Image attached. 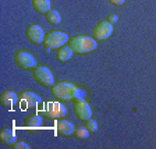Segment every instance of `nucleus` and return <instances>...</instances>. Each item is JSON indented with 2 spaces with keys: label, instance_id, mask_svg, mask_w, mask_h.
I'll return each instance as SVG.
<instances>
[{
  "label": "nucleus",
  "instance_id": "21",
  "mask_svg": "<svg viewBox=\"0 0 156 149\" xmlns=\"http://www.w3.org/2000/svg\"><path fill=\"white\" fill-rule=\"evenodd\" d=\"M107 2L114 4V6H123V4L126 3V0H107Z\"/></svg>",
  "mask_w": 156,
  "mask_h": 149
},
{
  "label": "nucleus",
  "instance_id": "17",
  "mask_svg": "<svg viewBox=\"0 0 156 149\" xmlns=\"http://www.w3.org/2000/svg\"><path fill=\"white\" fill-rule=\"evenodd\" d=\"M46 20L52 25H58V24L62 23V16H60V13H58L57 10H50L49 13H46Z\"/></svg>",
  "mask_w": 156,
  "mask_h": 149
},
{
  "label": "nucleus",
  "instance_id": "6",
  "mask_svg": "<svg viewBox=\"0 0 156 149\" xmlns=\"http://www.w3.org/2000/svg\"><path fill=\"white\" fill-rule=\"evenodd\" d=\"M14 62L23 70H34L35 67H38V62L36 57L32 53L27 52V50H18L14 56Z\"/></svg>",
  "mask_w": 156,
  "mask_h": 149
},
{
  "label": "nucleus",
  "instance_id": "22",
  "mask_svg": "<svg viewBox=\"0 0 156 149\" xmlns=\"http://www.w3.org/2000/svg\"><path fill=\"white\" fill-rule=\"evenodd\" d=\"M117 21H119V17H117L116 14H112V16L109 17V23L114 24V23H117Z\"/></svg>",
  "mask_w": 156,
  "mask_h": 149
},
{
  "label": "nucleus",
  "instance_id": "18",
  "mask_svg": "<svg viewBox=\"0 0 156 149\" xmlns=\"http://www.w3.org/2000/svg\"><path fill=\"white\" fill-rule=\"evenodd\" d=\"M89 135H91V131L88 130L87 127H78L74 131V137L77 140H87Z\"/></svg>",
  "mask_w": 156,
  "mask_h": 149
},
{
  "label": "nucleus",
  "instance_id": "3",
  "mask_svg": "<svg viewBox=\"0 0 156 149\" xmlns=\"http://www.w3.org/2000/svg\"><path fill=\"white\" fill-rule=\"evenodd\" d=\"M66 113H67V109L62 102H46L43 103V107L41 110V114L46 116L48 119H53V120H58L64 117Z\"/></svg>",
  "mask_w": 156,
  "mask_h": 149
},
{
  "label": "nucleus",
  "instance_id": "15",
  "mask_svg": "<svg viewBox=\"0 0 156 149\" xmlns=\"http://www.w3.org/2000/svg\"><path fill=\"white\" fill-rule=\"evenodd\" d=\"M74 56V50H73V48L70 45H64L63 48H60L57 50V60L58 62H62V63H66L68 62L70 59Z\"/></svg>",
  "mask_w": 156,
  "mask_h": 149
},
{
  "label": "nucleus",
  "instance_id": "5",
  "mask_svg": "<svg viewBox=\"0 0 156 149\" xmlns=\"http://www.w3.org/2000/svg\"><path fill=\"white\" fill-rule=\"evenodd\" d=\"M68 42V35L62 31H50L45 36V48L48 49H60Z\"/></svg>",
  "mask_w": 156,
  "mask_h": 149
},
{
  "label": "nucleus",
  "instance_id": "9",
  "mask_svg": "<svg viewBox=\"0 0 156 149\" xmlns=\"http://www.w3.org/2000/svg\"><path fill=\"white\" fill-rule=\"evenodd\" d=\"M113 35V24L109 21H101L94 29V38L96 41H106Z\"/></svg>",
  "mask_w": 156,
  "mask_h": 149
},
{
  "label": "nucleus",
  "instance_id": "16",
  "mask_svg": "<svg viewBox=\"0 0 156 149\" xmlns=\"http://www.w3.org/2000/svg\"><path fill=\"white\" fill-rule=\"evenodd\" d=\"M42 117L39 116V114H32V116H29L25 121V126L31 130H39L41 127H42Z\"/></svg>",
  "mask_w": 156,
  "mask_h": 149
},
{
  "label": "nucleus",
  "instance_id": "8",
  "mask_svg": "<svg viewBox=\"0 0 156 149\" xmlns=\"http://www.w3.org/2000/svg\"><path fill=\"white\" fill-rule=\"evenodd\" d=\"M74 112L77 119H80L82 121L92 119V109L89 106V103L87 101H84V99H80V98L74 99Z\"/></svg>",
  "mask_w": 156,
  "mask_h": 149
},
{
  "label": "nucleus",
  "instance_id": "1",
  "mask_svg": "<svg viewBox=\"0 0 156 149\" xmlns=\"http://www.w3.org/2000/svg\"><path fill=\"white\" fill-rule=\"evenodd\" d=\"M78 89L74 84L71 82H66V81H62V82H57L52 87V95L55 99L57 101H62V102H68V101H74L77 98Z\"/></svg>",
  "mask_w": 156,
  "mask_h": 149
},
{
  "label": "nucleus",
  "instance_id": "19",
  "mask_svg": "<svg viewBox=\"0 0 156 149\" xmlns=\"http://www.w3.org/2000/svg\"><path fill=\"white\" fill-rule=\"evenodd\" d=\"M87 128L91 131V134L96 133L98 131V123L94 120V119H89V120H87Z\"/></svg>",
  "mask_w": 156,
  "mask_h": 149
},
{
  "label": "nucleus",
  "instance_id": "12",
  "mask_svg": "<svg viewBox=\"0 0 156 149\" xmlns=\"http://www.w3.org/2000/svg\"><path fill=\"white\" fill-rule=\"evenodd\" d=\"M0 102H2V105H3L4 107L11 109V107H14L17 103H20V95H17L16 92H13V91H4L3 94H2V96H0Z\"/></svg>",
  "mask_w": 156,
  "mask_h": 149
},
{
  "label": "nucleus",
  "instance_id": "20",
  "mask_svg": "<svg viewBox=\"0 0 156 149\" xmlns=\"http://www.w3.org/2000/svg\"><path fill=\"white\" fill-rule=\"evenodd\" d=\"M29 148H31V146L27 142H16L13 145V149H29Z\"/></svg>",
  "mask_w": 156,
  "mask_h": 149
},
{
  "label": "nucleus",
  "instance_id": "2",
  "mask_svg": "<svg viewBox=\"0 0 156 149\" xmlns=\"http://www.w3.org/2000/svg\"><path fill=\"white\" fill-rule=\"evenodd\" d=\"M70 46L73 48L74 53L77 55H85V53L94 52L98 48V42L95 38L85 35H77L70 39Z\"/></svg>",
  "mask_w": 156,
  "mask_h": 149
},
{
  "label": "nucleus",
  "instance_id": "13",
  "mask_svg": "<svg viewBox=\"0 0 156 149\" xmlns=\"http://www.w3.org/2000/svg\"><path fill=\"white\" fill-rule=\"evenodd\" d=\"M0 141H2L3 145L13 148V145L17 142L16 131L11 130V128H4V130H2L0 131Z\"/></svg>",
  "mask_w": 156,
  "mask_h": 149
},
{
  "label": "nucleus",
  "instance_id": "10",
  "mask_svg": "<svg viewBox=\"0 0 156 149\" xmlns=\"http://www.w3.org/2000/svg\"><path fill=\"white\" fill-rule=\"evenodd\" d=\"M45 31L41 25H36V24H32L27 28V38H28L29 42L35 43V45H41L45 41Z\"/></svg>",
  "mask_w": 156,
  "mask_h": 149
},
{
  "label": "nucleus",
  "instance_id": "7",
  "mask_svg": "<svg viewBox=\"0 0 156 149\" xmlns=\"http://www.w3.org/2000/svg\"><path fill=\"white\" fill-rule=\"evenodd\" d=\"M41 103H42V98L39 96V95L34 94V92L23 91L20 94V105H21V109H24V110L35 109Z\"/></svg>",
  "mask_w": 156,
  "mask_h": 149
},
{
  "label": "nucleus",
  "instance_id": "14",
  "mask_svg": "<svg viewBox=\"0 0 156 149\" xmlns=\"http://www.w3.org/2000/svg\"><path fill=\"white\" fill-rule=\"evenodd\" d=\"M32 7L38 14H46L52 10L50 0H32Z\"/></svg>",
  "mask_w": 156,
  "mask_h": 149
},
{
  "label": "nucleus",
  "instance_id": "4",
  "mask_svg": "<svg viewBox=\"0 0 156 149\" xmlns=\"http://www.w3.org/2000/svg\"><path fill=\"white\" fill-rule=\"evenodd\" d=\"M32 77L35 78V81L41 84L42 87L52 88L55 85V77L53 73L49 70L48 66H38L32 70Z\"/></svg>",
  "mask_w": 156,
  "mask_h": 149
},
{
  "label": "nucleus",
  "instance_id": "11",
  "mask_svg": "<svg viewBox=\"0 0 156 149\" xmlns=\"http://www.w3.org/2000/svg\"><path fill=\"white\" fill-rule=\"evenodd\" d=\"M74 131H75V127L71 121L58 120L57 123H56V133H57V135L63 137V138L74 135Z\"/></svg>",
  "mask_w": 156,
  "mask_h": 149
}]
</instances>
